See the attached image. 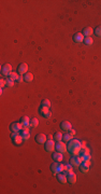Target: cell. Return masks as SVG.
I'll return each mask as SVG.
<instances>
[{"label": "cell", "mask_w": 101, "mask_h": 194, "mask_svg": "<svg viewBox=\"0 0 101 194\" xmlns=\"http://www.w3.org/2000/svg\"><path fill=\"white\" fill-rule=\"evenodd\" d=\"M6 80V88H13V85H14V80H12V79L10 77H8L5 79Z\"/></svg>", "instance_id": "obj_28"}, {"label": "cell", "mask_w": 101, "mask_h": 194, "mask_svg": "<svg viewBox=\"0 0 101 194\" xmlns=\"http://www.w3.org/2000/svg\"><path fill=\"white\" fill-rule=\"evenodd\" d=\"M81 155H84V154H89V149L87 147H82L81 150H80V153Z\"/></svg>", "instance_id": "obj_29"}, {"label": "cell", "mask_w": 101, "mask_h": 194, "mask_svg": "<svg viewBox=\"0 0 101 194\" xmlns=\"http://www.w3.org/2000/svg\"><path fill=\"white\" fill-rule=\"evenodd\" d=\"M72 139V136L69 134V133H66L64 135H62V140L61 141H63V142H68V141H70Z\"/></svg>", "instance_id": "obj_26"}, {"label": "cell", "mask_w": 101, "mask_h": 194, "mask_svg": "<svg viewBox=\"0 0 101 194\" xmlns=\"http://www.w3.org/2000/svg\"><path fill=\"white\" fill-rule=\"evenodd\" d=\"M55 150L56 151H58V152L60 153H64L67 151V146H66V143H64L63 141H58V142H56V145H55Z\"/></svg>", "instance_id": "obj_9"}, {"label": "cell", "mask_w": 101, "mask_h": 194, "mask_svg": "<svg viewBox=\"0 0 101 194\" xmlns=\"http://www.w3.org/2000/svg\"><path fill=\"white\" fill-rule=\"evenodd\" d=\"M53 139H54L56 142L61 141V140H62V134L59 133V132H56V133L53 135Z\"/></svg>", "instance_id": "obj_22"}, {"label": "cell", "mask_w": 101, "mask_h": 194, "mask_svg": "<svg viewBox=\"0 0 101 194\" xmlns=\"http://www.w3.org/2000/svg\"><path fill=\"white\" fill-rule=\"evenodd\" d=\"M19 123L21 124V126H28V127H30V119L28 118L27 116H24V117L20 118Z\"/></svg>", "instance_id": "obj_16"}, {"label": "cell", "mask_w": 101, "mask_h": 194, "mask_svg": "<svg viewBox=\"0 0 101 194\" xmlns=\"http://www.w3.org/2000/svg\"><path fill=\"white\" fill-rule=\"evenodd\" d=\"M84 43H85L86 45H92L93 41H92V39L90 37H85L84 38Z\"/></svg>", "instance_id": "obj_30"}, {"label": "cell", "mask_w": 101, "mask_h": 194, "mask_svg": "<svg viewBox=\"0 0 101 194\" xmlns=\"http://www.w3.org/2000/svg\"><path fill=\"white\" fill-rule=\"evenodd\" d=\"M12 72V66L10 64H3L1 66V75L4 77H9Z\"/></svg>", "instance_id": "obj_5"}, {"label": "cell", "mask_w": 101, "mask_h": 194, "mask_svg": "<svg viewBox=\"0 0 101 194\" xmlns=\"http://www.w3.org/2000/svg\"><path fill=\"white\" fill-rule=\"evenodd\" d=\"M63 167H64V165L60 164L59 162H54L49 165V169L54 175H57L58 172H61L63 170Z\"/></svg>", "instance_id": "obj_2"}, {"label": "cell", "mask_w": 101, "mask_h": 194, "mask_svg": "<svg viewBox=\"0 0 101 194\" xmlns=\"http://www.w3.org/2000/svg\"><path fill=\"white\" fill-rule=\"evenodd\" d=\"M18 76H19V75H18L17 72H14V71H12V72H11V75H10L9 77H10V78L12 79V80L16 81V80H17V78H18Z\"/></svg>", "instance_id": "obj_32"}, {"label": "cell", "mask_w": 101, "mask_h": 194, "mask_svg": "<svg viewBox=\"0 0 101 194\" xmlns=\"http://www.w3.org/2000/svg\"><path fill=\"white\" fill-rule=\"evenodd\" d=\"M40 106H43V107H46V108H49L51 107V102L48 99L44 98V99H42V102H41V105Z\"/></svg>", "instance_id": "obj_27"}, {"label": "cell", "mask_w": 101, "mask_h": 194, "mask_svg": "<svg viewBox=\"0 0 101 194\" xmlns=\"http://www.w3.org/2000/svg\"><path fill=\"white\" fill-rule=\"evenodd\" d=\"M84 35V37H90V36L92 35V28L91 27H86L84 28V30L82 32Z\"/></svg>", "instance_id": "obj_20"}, {"label": "cell", "mask_w": 101, "mask_h": 194, "mask_svg": "<svg viewBox=\"0 0 101 194\" xmlns=\"http://www.w3.org/2000/svg\"><path fill=\"white\" fill-rule=\"evenodd\" d=\"M47 139H48V140L53 139V135H48V136H47Z\"/></svg>", "instance_id": "obj_36"}, {"label": "cell", "mask_w": 101, "mask_h": 194, "mask_svg": "<svg viewBox=\"0 0 101 194\" xmlns=\"http://www.w3.org/2000/svg\"><path fill=\"white\" fill-rule=\"evenodd\" d=\"M89 162H82L81 165L78 166V169H80L81 172H83V174H85V172H88L89 170Z\"/></svg>", "instance_id": "obj_11"}, {"label": "cell", "mask_w": 101, "mask_h": 194, "mask_svg": "<svg viewBox=\"0 0 101 194\" xmlns=\"http://www.w3.org/2000/svg\"><path fill=\"white\" fill-rule=\"evenodd\" d=\"M23 78H24V81H25V82L30 83V82H32V80H33V75L30 73V72H26V73L23 76Z\"/></svg>", "instance_id": "obj_19"}, {"label": "cell", "mask_w": 101, "mask_h": 194, "mask_svg": "<svg viewBox=\"0 0 101 194\" xmlns=\"http://www.w3.org/2000/svg\"><path fill=\"white\" fill-rule=\"evenodd\" d=\"M4 86H6V80L5 79H1V80H0V88L3 89Z\"/></svg>", "instance_id": "obj_33"}, {"label": "cell", "mask_w": 101, "mask_h": 194, "mask_svg": "<svg viewBox=\"0 0 101 194\" xmlns=\"http://www.w3.org/2000/svg\"><path fill=\"white\" fill-rule=\"evenodd\" d=\"M39 112L41 113V116L45 119H48V118H51V116H52V113H51V111H49V108L43 107V106H40Z\"/></svg>", "instance_id": "obj_7"}, {"label": "cell", "mask_w": 101, "mask_h": 194, "mask_svg": "<svg viewBox=\"0 0 101 194\" xmlns=\"http://www.w3.org/2000/svg\"><path fill=\"white\" fill-rule=\"evenodd\" d=\"M69 163L72 165V167H75V168H78V166L81 165L82 163V160H81V157L78 156V155H72V157H70V160H69Z\"/></svg>", "instance_id": "obj_3"}, {"label": "cell", "mask_w": 101, "mask_h": 194, "mask_svg": "<svg viewBox=\"0 0 101 194\" xmlns=\"http://www.w3.org/2000/svg\"><path fill=\"white\" fill-rule=\"evenodd\" d=\"M21 124L19 123V122H13V123H11L10 125V131L11 132H19L21 129Z\"/></svg>", "instance_id": "obj_12"}, {"label": "cell", "mask_w": 101, "mask_h": 194, "mask_svg": "<svg viewBox=\"0 0 101 194\" xmlns=\"http://www.w3.org/2000/svg\"><path fill=\"white\" fill-rule=\"evenodd\" d=\"M52 159L54 160V162H61L63 160V156H62V153L58 152V151H55V152L52 153Z\"/></svg>", "instance_id": "obj_15"}, {"label": "cell", "mask_w": 101, "mask_h": 194, "mask_svg": "<svg viewBox=\"0 0 101 194\" xmlns=\"http://www.w3.org/2000/svg\"><path fill=\"white\" fill-rule=\"evenodd\" d=\"M68 133H69V134H70V135L72 136V137H73V136L75 135V129H73V128H71V129H70V131H69Z\"/></svg>", "instance_id": "obj_34"}, {"label": "cell", "mask_w": 101, "mask_h": 194, "mask_svg": "<svg viewBox=\"0 0 101 194\" xmlns=\"http://www.w3.org/2000/svg\"><path fill=\"white\" fill-rule=\"evenodd\" d=\"M67 176V182L69 184H74L76 182V175L74 174L73 171H70L66 175Z\"/></svg>", "instance_id": "obj_10"}, {"label": "cell", "mask_w": 101, "mask_h": 194, "mask_svg": "<svg viewBox=\"0 0 101 194\" xmlns=\"http://www.w3.org/2000/svg\"><path fill=\"white\" fill-rule=\"evenodd\" d=\"M82 162H89L90 163V160H91V156L90 154H84V155H80Z\"/></svg>", "instance_id": "obj_25"}, {"label": "cell", "mask_w": 101, "mask_h": 194, "mask_svg": "<svg viewBox=\"0 0 101 194\" xmlns=\"http://www.w3.org/2000/svg\"><path fill=\"white\" fill-rule=\"evenodd\" d=\"M93 34H95L97 37H100L101 38V26H98L95 28V30H93Z\"/></svg>", "instance_id": "obj_31"}, {"label": "cell", "mask_w": 101, "mask_h": 194, "mask_svg": "<svg viewBox=\"0 0 101 194\" xmlns=\"http://www.w3.org/2000/svg\"><path fill=\"white\" fill-rule=\"evenodd\" d=\"M19 135L23 137L24 140H28L30 137V134H29V127L28 126H23L21 129L19 131Z\"/></svg>", "instance_id": "obj_6"}, {"label": "cell", "mask_w": 101, "mask_h": 194, "mask_svg": "<svg viewBox=\"0 0 101 194\" xmlns=\"http://www.w3.org/2000/svg\"><path fill=\"white\" fill-rule=\"evenodd\" d=\"M26 72H28V65L26 63H20L17 67V73L19 76H24Z\"/></svg>", "instance_id": "obj_8"}, {"label": "cell", "mask_w": 101, "mask_h": 194, "mask_svg": "<svg viewBox=\"0 0 101 194\" xmlns=\"http://www.w3.org/2000/svg\"><path fill=\"white\" fill-rule=\"evenodd\" d=\"M34 140L37 141V143H45V141L47 140V136H45L44 134H38L34 137Z\"/></svg>", "instance_id": "obj_13"}, {"label": "cell", "mask_w": 101, "mask_h": 194, "mask_svg": "<svg viewBox=\"0 0 101 194\" xmlns=\"http://www.w3.org/2000/svg\"><path fill=\"white\" fill-rule=\"evenodd\" d=\"M72 169H73V167H72V165L69 163V164H66L64 165V167H63V170H62V172L64 175H67L68 172H70V171H72Z\"/></svg>", "instance_id": "obj_23"}, {"label": "cell", "mask_w": 101, "mask_h": 194, "mask_svg": "<svg viewBox=\"0 0 101 194\" xmlns=\"http://www.w3.org/2000/svg\"><path fill=\"white\" fill-rule=\"evenodd\" d=\"M81 148H82V146H81V141L80 140L71 139L67 143V151H69L72 155H77L78 153H80Z\"/></svg>", "instance_id": "obj_1"}, {"label": "cell", "mask_w": 101, "mask_h": 194, "mask_svg": "<svg viewBox=\"0 0 101 194\" xmlns=\"http://www.w3.org/2000/svg\"><path fill=\"white\" fill-rule=\"evenodd\" d=\"M12 141H13V143H14V145H20V143L24 141V139H23V137H21L20 135H17L16 137L12 138Z\"/></svg>", "instance_id": "obj_21"}, {"label": "cell", "mask_w": 101, "mask_h": 194, "mask_svg": "<svg viewBox=\"0 0 101 194\" xmlns=\"http://www.w3.org/2000/svg\"><path fill=\"white\" fill-rule=\"evenodd\" d=\"M24 80V78H23V76H18V78H17V80H16V82H18V83H20L21 81Z\"/></svg>", "instance_id": "obj_35"}, {"label": "cell", "mask_w": 101, "mask_h": 194, "mask_svg": "<svg viewBox=\"0 0 101 194\" xmlns=\"http://www.w3.org/2000/svg\"><path fill=\"white\" fill-rule=\"evenodd\" d=\"M38 125H39V120L37 118H32L30 120V127L34 128V127H37Z\"/></svg>", "instance_id": "obj_24"}, {"label": "cell", "mask_w": 101, "mask_h": 194, "mask_svg": "<svg viewBox=\"0 0 101 194\" xmlns=\"http://www.w3.org/2000/svg\"><path fill=\"white\" fill-rule=\"evenodd\" d=\"M57 176V179H58V181L61 183V184H66L67 183V176L63 174V172H58V174L56 175Z\"/></svg>", "instance_id": "obj_18"}, {"label": "cell", "mask_w": 101, "mask_h": 194, "mask_svg": "<svg viewBox=\"0 0 101 194\" xmlns=\"http://www.w3.org/2000/svg\"><path fill=\"white\" fill-rule=\"evenodd\" d=\"M60 128L62 129L63 132L68 133V132L70 131V129L72 128V127H71V123H70L69 121H62L61 123H60Z\"/></svg>", "instance_id": "obj_14"}, {"label": "cell", "mask_w": 101, "mask_h": 194, "mask_svg": "<svg viewBox=\"0 0 101 194\" xmlns=\"http://www.w3.org/2000/svg\"><path fill=\"white\" fill-rule=\"evenodd\" d=\"M55 140L54 139H51V140H46L45 143H44V149L46 152H53V151L55 150Z\"/></svg>", "instance_id": "obj_4"}, {"label": "cell", "mask_w": 101, "mask_h": 194, "mask_svg": "<svg viewBox=\"0 0 101 194\" xmlns=\"http://www.w3.org/2000/svg\"><path fill=\"white\" fill-rule=\"evenodd\" d=\"M73 41L77 42V43H81L84 41V35L82 32H75L73 36Z\"/></svg>", "instance_id": "obj_17"}]
</instances>
